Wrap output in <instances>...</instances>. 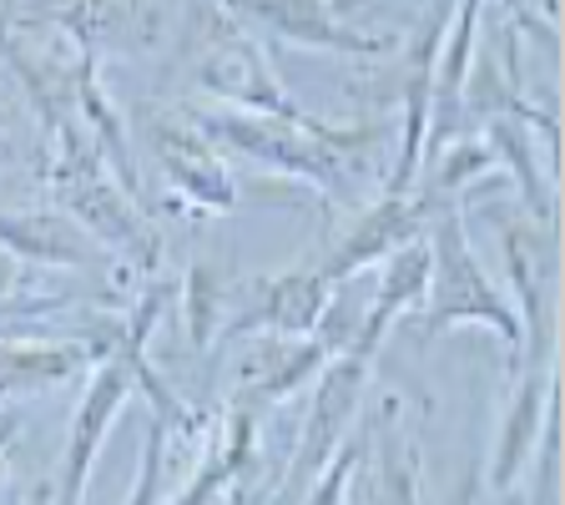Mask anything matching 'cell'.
Returning <instances> with one entry per match:
<instances>
[{
  "label": "cell",
  "mask_w": 565,
  "mask_h": 505,
  "mask_svg": "<svg viewBox=\"0 0 565 505\" xmlns=\"http://www.w3.org/2000/svg\"><path fill=\"white\" fill-rule=\"evenodd\" d=\"M429 329H449V324H490L500 339L510 344V354L525 344L520 314L505 304V294L484 278L480 259H475L470 238L459 228L455 212L435 218V238H429Z\"/></svg>",
  "instance_id": "1"
},
{
  "label": "cell",
  "mask_w": 565,
  "mask_h": 505,
  "mask_svg": "<svg viewBox=\"0 0 565 505\" xmlns=\"http://www.w3.org/2000/svg\"><path fill=\"white\" fill-rule=\"evenodd\" d=\"M152 318H157V294L141 298V308L131 314L127 334L102 365H96L92 385L82 394V410H76V424H71V440H66V455H61V495L56 505H82L86 495V475H92L96 455L106 445V430L111 420L121 414V404L131 400V385H137V359H141V344L152 334Z\"/></svg>",
  "instance_id": "2"
},
{
  "label": "cell",
  "mask_w": 565,
  "mask_h": 505,
  "mask_svg": "<svg viewBox=\"0 0 565 505\" xmlns=\"http://www.w3.org/2000/svg\"><path fill=\"white\" fill-rule=\"evenodd\" d=\"M198 131L237 147L253 162H268L278 172L308 177V182H339L333 152H349V141H359V131H333L323 122L298 127V122H278V117H237V112H202Z\"/></svg>",
  "instance_id": "3"
},
{
  "label": "cell",
  "mask_w": 565,
  "mask_h": 505,
  "mask_svg": "<svg viewBox=\"0 0 565 505\" xmlns=\"http://www.w3.org/2000/svg\"><path fill=\"white\" fill-rule=\"evenodd\" d=\"M364 379H369V365L353 359V354H339L329 365L318 369V394H313V410H308V424H303V445L294 455V481L288 491H303L308 481L323 475L333 455L343 445V430L353 424L359 414V400H364Z\"/></svg>",
  "instance_id": "4"
},
{
  "label": "cell",
  "mask_w": 565,
  "mask_h": 505,
  "mask_svg": "<svg viewBox=\"0 0 565 505\" xmlns=\"http://www.w3.org/2000/svg\"><path fill=\"white\" fill-rule=\"evenodd\" d=\"M202 92L233 106H253L258 117H278V122H298V127H318L298 112V102L273 82V66L263 61V51L237 31H223L212 41L207 61H202Z\"/></svg>",
  "instance_id": "5"
},
{
  "label": "cell",
  "mask_w": 565,
  "mask_h": 505,
  "mask_svg": "<svg viewBox=\"0 0 565 505\" xmlns=\"http://www.w3.org/2000/svg\"><path fill=\"white\" fill-rule=\"evenodd\" d=\"M56 188L96 238H106V243H117V248H131V253H147V248H152V233L131 218V208L121 202V192L111 188V177L102 172V162L76 141V131H66V147H61Z\"/></svg>",
  "instance_id": "6"
},
{
  "label": "cell",
  "mask_w": 565,
  "mask_h": 505,
  "mask_svg": "<svg viewBox=\"0 0 565 505\" xmlns=\"http://www.w3.org/2000/svg\"><path fill=\"white\" fill-rule=\"evenodd\" d=\"M424 208H429L424 198L388 192L379 208H369L364 218L349 228V238L333 248V259L318 269L323 283H343L349 273L364 269V263H379V259H388V253H399L404 243H414V238L424 233Z\"/></svg>",
  "instance_id": "7"
},
{
  "label": "cell",
  "mask_w": 565,
  "mask_h": 505,
  "mask_svg": "<svg viewBox=\"0 0 565 505\" xmlns=\"http://www.w3.org/2000/svg\"><path fill=\"white\" fill-rule=\"evenodd\" d=\"M237 15L268 25L273 35L294 41V46H313V51H349V56H374L388 41L359 35L323 6V0H227Z\"/></svg>",
  "instance_id": "8"
},
{
  "label": "cell",
  "mask_w": 565,
  "mask_h": 505,
  "mask_svg": "<svg viewBox=\"0 0 565 505\" xmlns=\"http://www.w3.org/2000/svg\"><path fill=\"white\" fill-rule=\"evenodd\" d=\"M329 288L323 273H282V278L253 283V304L237 314L233 334L273 329V334H308L318 329V318L329 314Z\"/></svg>",
  "instance_id": "9"
},
{
  "label": "cell",
  "mask_w": 565,
  "mask_h": 505,
  "mask_svg": "<svg viewBox=\"0 0 565 505\" xmlns=\"http://www.w3.org/2000/svg\"><path fill=\"white\" fill-rule=\"evenodd\" d=\"M551 414H555V375L551 369H535V375L520 385L515 404H510L505 424H500V445H494V460H490L494 491H510V485L525 475L530 450L541 445V430Z\"/></svg>",
  "instance_id": "10"
},
{
  "label": "cell",
  "mask_w": 565,
  "mask_h": 505,
  "mask_svg": "<svg viewBox=\"0 0 565 505\" xmlns=\"http://www.w3.org/2000/svg\"><path fill=\"white\" fill-rule=\"evenodd\" d=\"M157 162L172 177V188H182L188 198H198L202 208H233V177L217 162L212 141L198 127H182V122H167L157 131Z\"/></svg>",
  "instance_id": "11"
},
{
  "label": "cell",
  "mask_w": 565,
  "mask_h": 505,
  "mask_svg": "<svg viewBox=\"0 0 565 505\" xmlns=\"http://www.w3.org/2000/svg\"><path fill=\"white\" fill-rule=\"evenodd\" d=\"M0 243L21 253V259H41L56 269H82L86 263V238L61 218H35V212H0Z\"/></svg>",
  "instance_id": "12"
},
{
  "label": "cell",
  "mask_w": 565,
  "mask_h": 505,
  "mask_svg": "<svg viewBox=\"0 0 565 505\" xmlns=\"http://www.w3.org/2000/svg\"><path fill=\"white\" fill-rule=\"evenodd\" d=\"M490 141L500 147V157L515 167L520 192H525V208L541 218V228H551V223H555V188H551V177L535 172V152H530L525 122L505 117V112H500V117H490Z\"/></svg>",
  "instance_id": "13"
},
{
  "label": "cell",
  "mask_w": 565,
  "mask_h": 505,
  "mask_svg": "<svg viewBox=\"0 0 565 505\" xmlns=\"http://www.w3.org/2000/svg\"><path fill=\"white\" fill-rule=\"evenodd\" d=\"M374 505H419V475H414V450L384 424L379 435V475H374Z\"/></svg>",
  "instance_id": "14"
},
{
  "label": "cell",
  "mask_w": 565,
  "mask_h": 505,
  "mask_svg": "<svg viewBox=\"0 0 565 505\" xmlns=\"http://www.w3.org/2000/svg\"><path fill=\"white\" fill-rule=\"evenodd\" d=\"M157 481H162V424H152L147 450H141V481H137L131 505H157Z\"/></svg>",
  "instance_id": "15"
}]
</instances>
